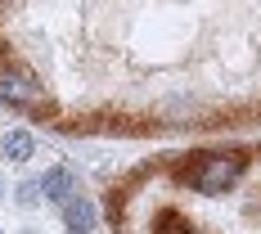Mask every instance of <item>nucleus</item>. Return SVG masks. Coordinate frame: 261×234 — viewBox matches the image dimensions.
<instances>
[{
  "label": "nucleus",
  "instance_id": "nucleus-1",
  "mask_svg": "<svg viewBox=\"0 0 261 234\" xmlns=\"http://www.w3.org/2000/svg\"><path fill=\"white\" fill-rule=\"evenodd\" d=\"M243 171H248L243 149H234V153H185L176 162V176L185 185H194L198 194H225Z\"/></svg>",
  "mask_w": 261,
  "mask_h": 234
},
{
  "label": "nucleus",
  "instance_id": "nucleus-2",
  "mask_svg": "<svg viewBox=\"0 0 261 234\" xmlns=\"http://www.w3.org/2000/svg\"><path fill=\"white\" fill-rule=\"evenodd\" d=\"M0 99L14 104V108H23V113H32V117H54V113H59L54 99L45 95V86L32 77L23 63H14V59L0 68Z\"/></svg>",
  "mask_w": 261,
  "mask_h": 234
},
{
  "label": "nucleus",
  "instance_id": "nucleus-3",
  "mask_svg": "<svg viewBox=\"0 0 261 234\" xmlns=\"http://www.w3.org/2000/svg\"><path fill=\"white\" fill-rule=\"evenodd\" d=\"M59 207H63V225H68V234H95L99 212H95V203H90L86 194H72V198L59 203Z\"/></svg>",
  "mask_w": 261,
  "mask_h": 234
},
{
  "label": "nucleus",
  "instance_id": "nucleus-4",
  "mask_svg": "<svg viewBox=\"0 0 261 234\" xmlns=\"http://www.w3.org/2000/svg\"><path fill=\"white\" fill-rule=\"evenodd\" d=\"M72 194H77V176H72L68 167L45 171V180H41V198H50V203H68Z\"/></svg>",
  "mask_w": 261,
  "mask_h": 234
},
{
  "label": "nucleus",
  "instance_id": "nucleus-5",
  "mask_svg": "<svg viewBox=\"0 0 261 234\" xmlns=\"http://www.w3.org/2000/svg\"><path fill=\"white\" fill-rule=\"evenodd\" d=\"M158 126H198V104L194 99H167L158 108Z\"/></svg>",
  "mask_w": 261,
  "mask_h": 234
},
{
  "label": "nucleus",
  "instance_id": "nucleus-6",
  "mask_svg": "<svg viewBox=\"0 0 261 234\" xmlns=\"http://www.w3.org/2000/svg\"><path fill=\"white\" fill-rule=\"evenodd\" d=\"M153 234H198V230H194V221H189L185 212L162 207V212L153 216Z\"/></svg>",
  "mask_w": 261,
  "mask_h": 234
},
{
  "label": "nucleus",
  "instance_id": "nucleus-7",
  "mask_svg": "<svg viewBox=\"0 0 261 234\" xmlns=\"http://www.w3.org/2000/svg\"><path fill=\"white\" fill-rule=\"evenodd\" d=\"M0 149H5V158H14V162H27L32 158V135L27 131H9Z\"/></svg>",
  "mask_w": 261,
  "mask_h": 234
},
{
  "label": "nucleus",
  "instance_id": "nucleus-8",
  "mask_svg": "<svg viewBox=\"0 0 261 234\" xmlns=\"http://www.w3.org/2000/svg\"><path fill=\"white\" fill-rule=\"evenodd\" d=\"M18 203H23V207H36V203H41V185H18Z\"/></svg>",
  "mask_w": 261,
  "mask_h": 234
},
{
  "label": "nucleus",
  "instance_id": "nucleus-9",
  "mask_svg": "<svg viewBox=\"0 0 261 234\" xmlns=\"http://www.w3.org/2000/svg\"><path fill=\"white\" fill-rule=\"evenodd\" d=\"M9 59H14V54L5 50V41H0V68H5V63H9Z\"/></svg>",
  "mask_w": 261,
  "mask_h": 234
}]
</instances>
